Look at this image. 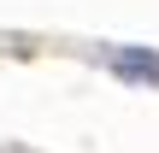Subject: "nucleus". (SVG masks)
<instances>
[{"instance_id":"f257e3e1","label":"nucleus","mask_w":159,"mask_h":153,"mask_svg":"<svg viewBox=\"0 0 159 153\" xmlns=\"http://www.w3.org/2000/svg\"><path fill=\"white\" fill-rule=\"evenodd\" d=\"M112 71H124V77H148V83H159V59H153V53H136V47H124V53L112 59Z\"/></svg>"}]
</instances>
